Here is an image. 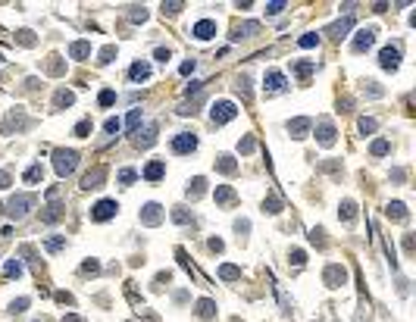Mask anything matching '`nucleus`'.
I'll return each mask as SVG.
<instances>
[{
    "label": "nucleus",
    "instance_id": "obj_8",
    "mask_svg": "<svg viewBox=\"0 0 416 322\" xmlns=\"http://www.w3.org/2000/svg\"><path fill=\"white\" fill-rule=\"evenodd\" d=\"M372 44H375V28H360V31L354 34L351 50H354V53H363V50H369Z\"/></svg>",
    "mask_w": 416,
    "mask_h": 322
},
{
    "label": "nucleus",
    "instance_id": "obj_9",
    "mask_svg": "<svg viewBox=\"0 0 416 322\" xmlns=\"http://www.w3.org/2000/svg\"><path fill=\"white\" fill-rule=\"evenodd\" d=\"M103 182H106V166H94V169L85 172L82 188H85V191H94V188H103Z\"/></svg>",
    "mask_w": 416,
    "mask_h": 322
},
{
    "label": "nucleus",
    "instance_id": "obj_38",
    "mask_svg": "<svg viewBox=\"0 0 416 322\" xmlns=\"http://www.w3.org/2000/svg\"><path fill=\"white\" fill-rule=\"evenodd\" d=\"M254 150H257V141H254V138H250V135H247V138H241V141H238V153H244V156H247V153H254Z\"/></svg>",
    "mask_w": 416,
    "mask_h": 322
},
{
    "label": "nucleus",
    "instance_id": "obj_4",
    "mask_svg": "<svg viewBox=\"0 0 416 322\" xmlns=\"http://www.w3.org/2000/svg\"><path fill=\"white\" fill-rule=\"evenodd\" d=\"M119 213V204L116 200H97V204L91 207V219L94 222H106V219H113Z\"/></svg>",
    "mask_w": 416,
    "mask_h": 322
},
{
    "label": "nucleus",
    "instance_id": "obj_48",
    "mask_svg": "<svg viewBox=\"0 0 416 322\" xmlns=\"http://www.w3.org/2000/svg\"><path fill=\"white\" fill-rule=\"evenodd\" d=\"M119 129H122V122H119V119H106V122H103V132H106V135H116Z\"/></svg>",
    "mask_w": 416,
    "mask_h": 322
},
{
    "label": "nucleus",
    "instance_id": "obj_53",
    "mask_svg": "<svg viewBox=\"0 0 416 322\" xmlns=\"http://www.w3.org/2000/svg\"><path fill=\"white\" fill-rule=\"evenodd\" d=\"M322 235H325L322 228H313V231H310V241H313V244H319V247H325V238H322Z\"/></svg>",
    "mask_w": 416,
    "mask_h": 322
},
{
    "label": "nucleus",
    "instance_id": "obj_27",
    "mask_svg": "<svg viewBox=\"0 0 416 322\" xmlns=\"http://www.w3.org/2000/svg\"><path fill=\"white\" fill-rule=\"evenodd\" d=\"M235 91L241 94V100H244V103H250V78H247V75H238Z\"/></svg>",
    "mask_w": 416,
    "mask_h": 322
},
{
    "label": "nucleus",
    "instance_id": "obj_29",
    "mask_svg": "<svg viewBox=\"0 0 416 322\" xmlns=\"http://www.w3.org/2000/svg\"><path fill=\"white\" fill-rule=\"evenodd\" d=\"M72 103H75V94H72V91H57V94H53V106H57V110L72 106Z\"/></svg>",
    "mask_w": 416,
    "mask_h": 322
},
{
    "label": "nucleus",
    "instance_id": "obj_5",
    "mask_svg": "<svg viewBox=\"0 0 416 322\" xmlns=\"http://www.w3.org/2000/svg\"><path fill=\"white\" fill-rule=\"evenodd\" d=\"M322 281L329 288H341L345 281H348V269L341 266V263H332V266H325V272H322Z\"/></svg>",
    "mask_w": 416,
    "mask_h": 322
},
{
    "label": "nucleus",
    "instance_id": "obj_41",
    "mask_svg": "<svg viewBox=\"0 0 416 322\" xmlns=\"http://www.w3.org/2000/svg\"><path fill=\"white\" fill-rule=\"evenodd\" d=\"M97 103H100V106H113V103H116V91H110V88H106V91H100Z\"/></svg>",
    "mask_w": 416,
    "mask_h": 322
},
{
    "label": "nucleus",
    "instance_id": "obj_34",
    "mask_svg": "<svg viewBox=\"0 0 416 322\" xmlns=\"http://www.w3.org/2000/svg\"><path fill=\"white\" fill-rule=\"evenodd\" d=\"M357 129H360V135H372L375 129H379V122H375V119H372V116H363V119H360V126H357Z\"/></svg>",
    "mask_w": 416,
    "mask_h": 322
},
{
    "label": "nucleus",
    "instance_id": "obj_50",
    "mask_svg": "<svg viewBox=\"0 0 416 322\" xmlns=\"http://www.w3.org/2000/svg\"><path fill=\"white\" fill-rule=\"evenodd\" d=\"M119 182H122V185H132V182H138V172H135V169H122V172H119Z\"/></svg>",
    "mask_w": 416,
    "mask_h": 322
},
{
    "label": "nucleus",
    "instance_id": "obj_54",
    "mask_svg": "<svg viewBox=\"0 0 416 322\" xmlns=\"http://www.w3.org/2000/svg\"><path fill=\"white\" fill-rule=\"evenodd\" d=\"M10 185H13L10 172H7V169H0V191H4V188H10Z\"/></svg>",
    "mask_w": 416,
    "mask_h": 322
},
{
    "label": "nucleus",
    "instance_id": "obj_40",
    "mask_svg": "<svg viewBox=\"0 0 416 322\" xmlns=\"http://www.w3.org/2000/svg\"><path fill=\"white\" fill-rule=\"evenodd\" d=\"M297 44H300V47H316V44H319V34H313V31H310V34H300Z\"/></svg>",
    "mask_w": 416,
    "mask_h": 322
},
{
    "label": "nucleus",
    "instance_id": "obj_30",
    "mask_svg": "<svg viewBox=\"0 0 416 322\" xmlns=\"http://www.w3.org/2000/svg\"><path fill=\"white\" fill-rule=\"evenodd\" d=\"M13 126H16V129H25V126H28V119H25L22 113H19V116H16V113H10V119L4 122V135H7V132H10Z\"/></svg>",
    "mask_w": 416,
    "mask_h": 322
},
{
    "label": "nucleus",
    "instance_id": "obj_17",
    "mask_svg": "<svg viewBox=\"0 0 416 322\" xmlns=\"http://www.w3.org/2000/svg\"><path fill=\"white\" fill-rule=\"evenodd\" d=\"M129 78H132V82H147V78H150V63H147V60H138V63H132V69H129Z\"/></svg>",
    "mask_w": 416,
    "mask_h": 322
},
{
    "label": "nucleus",
    "instance_id": "obj_60",
    "mask_svg": "<svg viewBox=\"0 0 416 322\" xmlns=\"http://www.w3.org/2000/svg\"><path fill=\"white\" fill-rule=\"evenodd\" d=\"M194 72V60H188V63H182V75H191Z\"/></svg>",
    "mask_w": 416,
    "mask_h": 322
},
{
    "label": "nucleus",
    "instance_id": "obj_36",
    "mask_svg": "<svg viewBox=\"0 0 416 322\" xmlns=\"http://www.w3.org/2000/svg\"><path fill=\"white\" fill-rule=\"evenodd\" d=\"M172 222H178V225H188V222H191V210H185V207H175V210H172Z\"/></svg>",
    "mask_w": 416,
    "mask_h": 322
},
{
    "label": "nucleus",
    "instance_id": "obj_45",
    "mask_svg": "<svg viewBox=\"0 0 416 322\" xmlns=\"http://www.w3.org/2000/svg\"><path fill=\"white\" fill-rule=\"evenodd\" d=\"M25 310H28V297H19V300L10 303V313H13V316H16V313H25Z\"/></svg>",
    "mask_w": 416,
    "mask_h": 322
},
{
    "label": "nucleus",
    "instance_id": "obj_49",
    "mask_svg": "<svg viewBox=\"0 0 416 322\" xmlns=\"http://www.w3.org/2000/svg\"><path fill=\"white\" fill-rule=\"evenodd\" d=\"M129 19H132V22H144V19H147V10H144V7H132Z\"/></svg>",
    "mask_w": 416,
    "mask_h": 322
},
{
    "label": "nucleus",
    "instance_id": "obj_59",
    "mask_svg": "<svg viewBox=\"0 0 416 322\" xmlns=\"http://www.w3.org/2000/svg\"><path fill=\"white\" fill-rule=\"evenodd\" d=\"M57 300H60V303H69V307L75 303V300H72V294H66V291H57Z\"/></svg>",
    "mask_w": 416,
    "mask_h": 322
},
{
    "label": "nucleus",
    "instance_id": "obj_63",
    "mask_svg": "<svg viewBox=\"0 0 416 322\" xmlns=\"http://www.w3.org/2000/svg\"><path fill=\"white\" fill-rule=\"evenodd\" d=\"M63 322H85V319H82V316H75V313H66V316H63Z\"/></svg>",
    "mask_w": 416,
    "mask_h": 322
},
{
    "label": "nucleus",
    "instance_id": "obj_22",
    "mask_svg": "<svg viewBox=\"0 0 416 322\" xmlns=\"http://www.w3.org/2000/svg\"><path fill=\"white\" fill-rule=\"evenodd\" d=\"M69 57H72V60L91 57V41H75V44H69Z\"/></svg>",
    "mask_w": 416,
    "mask_h": 322
},
{
    "label": "nucleus",
    "instance_id": "obj_11",
    "mask_svg": "<svg viewBox=\"0 0 416 322\" xmlns=\"http://www.w3.org/2000/svg\"><path fill=\"white\" fill-rule=\"evenodd\" d=\"M379 66H382L385 72H394V69L401 66V50H397V47H385V50L379 53Z\"/></svg>",
    "mask_w": 416,
    "mask_h": 322
},
{
    "label": "nucleus",
    "instance_id": "obj_37",
    "mask_svg": "<svg viewBox=\"0 0 416 322\" xmlns=\"http://www.w3.org/2000/svg\"><path fill=\"white\" fill-rule=\"evenodd\" d=\"M263 210H266V213H273V216H276V213L282 210V200H279L276 194H269L266 200H263Z\"/></svg>",
    "mask_w": 416,
    "mask_h": 322
},
{
    "label": "nucleus",
    "instance_id": "obj_35",
    "mask_svg": "<svg viewBox=\"0 0 416 322\" xmlns=\"http://www.w3.org/2000/svg\"><path fill=\"white\" fill-rule=\"evenodd\" d=\"M219 278H225V281H235V278H241V269H238V266H229V263H225V266L219 269Z\"/></svg>",
    "mask_w": 416,
    "mask_h": 322
},
{
    "label": "nucleus",
    "instance_id": "obj_47",
    "mask_svg": "<svg viewBox=\"0 0 416 322\" xmlns=\"http://www.w3.org/2000/svg\"><path fill=\"white\" fill-rule=\"evenodd\" d=\"M288 260H291V266H304V263H307V254H304V251H291Z\"/></svg>",
    "mask_w": 416,
    "mask_h": 322
},
{
    "label": "nucleus",
    "instance_id": "obj_20",
    "mask_svg": "<svg viewBox=\"0 0 416 322\" xmlns=\"http://www.w3.org/2000/svg\"><path fill=\"white\" fill-rule=\"evenodd\" d=\"M63 216H66V207H63V204H57V200H53V204H50V207H47V210L41 213V219H44L47 225H53V222H60Z\"/></svg>",
    "mask_w": 416,
    "mask_h": 322
},
{
    "label": "nucleus",
    "instance_id": "obj_58",
    "mask_svg": "<svg viewBox=\"0 0 416 322\" xmlns=\"http://www.w3.org/2000/svg\"><path fill=\"white\" fill-rule=\"evenodd\" d=\"M97 269H100V263H97V260H88V263L82 266V272H97Z\"/></svg>",
    "mask_w": 416,
    "mask_h": 322
},
{
    "label": "nucleus",
    "instance_id": "obj_55",
    "mask_svg": "<svg viewBox=\"0 0 416 322\" xmlns=\"http://www.w3.org/2000/svg\"><path fill=\"white\" fill-rule=\"evenodd\" d=\"M235 231H238V235H247V231H250V222H247V219H238V222H235Z\"/></svg>",
    "mask_w": 416,
    "mask_h": 322
},
{
    "label": "nucleus",
    "instance_id": "obj_25",
    "mask_svg": "<svg viewBox=\"0 0 416 322\" xmlns=\"http://www.w3.org/2000/svg\"><path fill=\"white\" fill-rule=\"evenodd\" d=\"M197 316H201V319H213V316H216V303H213L210 297H201V300H197Z\"/></svg>",
    "mask_w": 416,
    "mask_h": 322
},
{
    "label": "nucleus",
    "instance_id": "obj_13",
    "mask_svg": "<svg viewBox=\"0 0 416 322\" xmlns=\"http://www.w3.org/2000/svg\"><path fill=\"white\" fill-rule=\"evenodd\" d=\"M310 126H313L310 116H297V119H291V122H288V132H291V138H307Z\"/></svg>",
    "mask_w": 416,
    "mask_h": 322
},
{
    "label": "nucleus",
    "instance_id": "obj_2",
    "mask_svg": "<svg viewBox=\"0 0 416 322\" xmlns=\"http://www.w3.org/2000/svg\"><path fill=\"white\" fill-rule=\"evenodd\" d=\"M34 204H38V197H34V194H16L10 204H7V213H10L13 219H25V216H28V210H31Z\"/></svg>",
    "mask_w": 416,
    "mask_h": 322
},
{
    "label": "nucleus",
    "instance_id": "obj_42",
    "mask_svg": "<svg viewBox=\"0 0 416 322\" xmlns=\"http://www.w3.org/2000/svg\"><path fill=\"white\" fill-rule=\"evenodd\" d=\"M257 28H260L257 22H244V25H238V34H235V38H250Z\"/></svg>",
    "mask_w": 416,
    "mask_h": 322
},
{
    "label": "nucleus",
    "instance_id": "obj_31",
    "mask_svg": "<svg viewBox=\"0 0 416 322\" xmlns=\"http://www.w3.org/2000/svg\"><path fill=\"white\" fill-rule=\"evenodd\" d=\"M154 141H157V126H147V129H144V138H135L138 147H150Z\"/></svg>",
    "mask_w": 416,
    "mask_h": 322
},
{
    "label": "nucleus",
    "instance_id": "obj_51",
    "mask_svg": "<svg viewBox=\"0 0 416 322\" xmlns=\"http://www.w3.org/2000/svg\"><path fill=\"white\" fill-rule=\"evenodd\" d=\"M182 10H185V4H163V13L166 16H178Z\"/></svg>",
    "mask_w": 416,
    "mask_h": 322
},
{
    "label": "nucleus",
    "instance_id": "obj_14",
    "mask_svg": "<svg viewBox=\"0 0 416 322\" xmlns=\"http://www.w3.org/2000/svg\"><path fill=\"white\" fill-rule=\"evenodd\" d=\"M166 175V163L163 159H150V163L144 166V182H160Z\"/></svg>",
    "mask_w": 416,
    "mask_h": 322
},
{
    "label": "nucleus",
    "instance_id": "obj_19",
    "mask_svg": "<svg viewBox=\"0 0 416 322\" xmlns=\"http://www.w3.org/2000/svg\"><path fill=\"white\" fill-rule=\"evenodd\" d=\"M204 191H207V178H204V175L191 178V182H188V188H185L188 200H197V197H204Z\"/></svg>",
    "mask_w": 416,
    "mask_h": 322
},
{
    "label": "nucleus",
    "instance_id": "obj_26",
    "mask_svg": "<svg viewBox=\"0 0 416 322\" xmlns=\"http://www.w3.org/2000/svg\"><path fill=\"white\" fill-rule=\"evenodd\" d=\"M41 178H44V169L38 166V163H34V166H28V169H25V175H22V182H25V185H38Z\"/></svg>",
    "mask_w": 416,
    "mask_h": 322
},
{
    "label": "nucleus",
    "instance_id": "obj_15",
    "mask_svg": "<svg viewBox=\"0 0 416 322\" xmlns=\"http://www.w3.org/2000/svg\"><path fill=\"white\" fill-rule=\"evenodd\" d=\"M216 172H219V175H235V172H238V163H235V156H229V153L216 156Z\"/></svg>",
    "mask_w": 416,
    "mask_h": 322
},
{
    "label": "nucleus",
    "instance_id": "obj_43",
    "mask_svg": "<svg viewBox=\"0 0 416 322\" xmlns=\"http://www.w3.org/2000/svg\"><path fill=\"white\" fill-rule=\"evenodd\" d=\"M113 57H116V47L106 44V47L100 50V60H97V63H103V66H106V63H113Z\"/></svg>",
    "mask_w": 416,
    "mask_h": 322
},
{
    "label": "nucleus",
    "instance_id": "obj_6",
    "mask_svg": "<svg viewBox=\"0 0 416 322\" xmlns=\"http://www.w3.org/2000/svg\"><path fill=\"white\" fill-rule=\"evenodd\" d=\"M172 153H194L197 150V135H191V132H182V135H175L172 138Z\"/></svg>",
    "mask_w": 416,
    "mask_h": 322
},
{
    "label": "nucleus",
    "instance_id": "obj_57",
    "mask_svg": "<svg viewBox=\"0 0 416 322\" xmlns=\"http://www.w3.org/2000/svg\"><path fill=\"white\" fill-rule=\"evenodd\" d=\"M154 57H157L160 63H166V60H169L172 53H169V47H157V53H154Z\"/></svg>",
    "mask_w": 416,
    "mask_h": 322
},
{
    "label": "nucleus",
    "instance_id": "obj_3",
    "mask_svg": "<svg viewBox=\"0 0 416 322\" xmlns=\"http://www.w3.org/2000/svg\"><path fill=\"white\" fill-rule=\"evenodd\" d=\"M210 116H213V126H225V122H232V119L238 116V106L232 100H216L210 106Z\"/></svg>",
    "mask_w": 416,
    "mask_h": 322
},
{
    "label": "nucleus",
    "instance_id": "obj_32",
    "mask_svg": "<svg viewBox=\"0 0 416 322\" xmlns=\"http://www.w3.org/2000/svg\"><path fill=\"white\" fill-rule=\"evenodd\" d=\"M369 153H372V156H385V153H391V144H388L385 138H379V141L369 144Z\"/></svg>",
    "mask_w": 416,
    "mask_h": 322
},
{
    "label": "nucleus",
    "instance_id": "obj_21",
    "mask_svg": "<svg viewBox=\"0 0 416 322\" xmlns=\"http://www.w3.org/2000/svg\"><path fill=\"white\" fill-rule=\"evenodd\" d=\"M338 219L348 222V225L357 219V204H354V200H341V207H338Z\"/></svg>",
    "mask_w": 416,
    "mask_h": 322
},
{
    "label": "nucleus",
    "instance_id": "obj_52",
    "mask_svg": "<svg viewBox=\"0 0 416 322\" xmlns=\"http://www.w3.org/2000/svg\"><path fill=\"white\" fill-rule=\"evenodd\" d=\"M47 72H50V75H60V72H63V63H60V57H50V63H47Z\"/></svg>",
    "mask_w": 416,
    "mask_h": 322
},
{
    "label": "nucleus",
    "instance_id": "obj_61",
    "mask_svg": "<svg viewBox=\"0 0 416 322\" xmlns=\"http://www.w3.org/2000/svg\"><path fill=\"white\" fill-rule=\"evenodd\" d=\"M19 34H22V38H19L22 44H34V38H31V31H19Z\"/></svg>",
    "mask_w": 416,
    "mask_h": 322
},
{
    "label": "nucleus",
    "instance_id": "obj_28",
    "mask_svg": "<svg viewBox=\"0 0 416 322\" xmlns=\"http://www.w3.org/2000/svg\"><path fill=\"white\" fill-rule=\"evenodd\" d=\"M291 69H294V75H297V78H307V75L316 69V63H313V60H300V63H294Z\"/></svg>",
    "mask_w": 416,
    "mask_h": 322
},
{
    "label": "nucleus",
    "instance_id": "obj_16",
    "mask_svg": "<svg viewBox=\"0 0 416 322\" xmlns=\"http://www.w3.org/2000/svg\"><path fill=\"white\" fill-rule=\"evenodd\" d=\"M213 197H216L219 207H232L238 194H235V188H229V185H216V194H213Z\"/></svg>",
    "mask_w": 416,
    "mask_h": 322
},
{
    "label": "nucleus",
    "instance_id": "obj_56",
    "mask_svg": "<svg viewBox=\"0 0 416 322\" xmlns=\"http://www.w3.org/2000/svg\"><path fill=\"white\" fill-rule=\"evenodd\" d=\"M282 10H285V4H266V13H269V16H279Z\"/></svg>",
    "mask_w": 416,
    "mask_h": 322
},
{
    "label": "nucleus",
    "instance_id": "obj_12",
    "mask_svg": "<svg viewBox=\"0 0 416 322\" xmlns=\"http://www.w3.org/2000/svg\"><path fill=\"white\" fill-rule=\"evenodd\" d=\"M191 34L197 38V41H210V38L216 34V19H201V22H194Z\"/></svg>",
    "mask_w": 416,
    "mask_h": 322
},
{
    "label": "nucleus",
    "instance_id": "obj_7",
    "mask_svg": "<svg viewBox=\"0 0 416 322\" xmlns=\"http://www.w3.org/2000/svg\"><path fill=\"white\" fill-rule=\"evenodd\" d=\"M163 207L160 204H154V200H150V204H144L141 207V225H160L163 222Z\"/></svg>",
    "mask_w": 416,
    "mask_h": 322
},
{
    "label": "nucleus",
    "instance_id": "obj_10",
    "mask_svg": "<svg viewBox=\"0 0 416 322\" xmlns=\"http://www.w3.org/2000/svg\"><path fill=\"white\" fill-rule=\"evenodd\" d=\"M335 126L329 122V119H319V122H316V141L322 144V147H332L335 144Z\"/></svg>",
    "mask_w": 416,
    "mask_h": 322
},
{
    "label": "nucleus",
    "instance_id": "obj_24",
    "mask_svg": "<svg viewBox=\"0 0 416 322\" xmlns=\"http://www.w3.org/2000/svg\"><path fill=\"white\" fill-rule=\"evenodd\" d=\"M385 216H388V219H394V222H404V219H407V207L401 204V200H394V204H388Z\"/></svg>",
    "mask_w": 416,
    "mask_h": 322
},
{
    "label": "nucleus",
    "instance_id": "obj_62",
    "mask_svg": "<svg viewBox=\"0 0 416 322\" xmlns=\"http://www.w3.org/2000/svg\"><path fill=\"white\" fill-rule=\"evenodd\" d=\"M210 251H216V254L222 251V241H219V238H210Z\"/></svg>",
    "mask_w": 416,
    "mask_h": 322
},
{
    "label": "nucleus",
    "instance_id": "obj_23",
    "mask_svg": "<svg viewBox=\"0 0 416 322\" xmlns=\"http://www.w3.org/2000/svg\"><path fill=\"white\" fill-rule=\"evenodd\" d=\"M351 25H354V19H351V16H345V19H341V22H335V25H332V28H329V34H332V38H335V41H341V38H345V34H348V28H351Z\"/></svg>",
    "mask_w": 416,
    "mask_h": 322
},
{
    "label": "nucleus",
    "instance_id": "obj_33",
    "mask_svg": "<svg viewBox=\"0 0 416 322\" xmlns=\"http://www.w3.org/2000/svg\"><path fill=\"white\" fill-rule=\"evenodd\" d=\"M63 247H66V238H63V235H53V238L44 241V251H50V254H57V251H63Z\"/></svg>",
    "mask_w": 416,
    "mask_h": 322
},
{
    "label": "nucleus",
    "instance_id": "obj_1",
    "mask_svg": "<svg viewBox=\"0 0 416 322\" xmlns=\"http://www.w3.org/2000/svg\"><path fill=\"white\" fill-rule=\"evenodd\" d=\"M75 166H79V153L75 150H66V147L53 150V169H57L60 178H69L75 172Z\"/></svg>",
    "mask_w": 416,
    "mask_h": 322
},
{
    "label": "nucleus",
    "instance_id": "obj_46",
    "mask_svg": "<svg viewBox=\"0 0 416 322\" xmlns=\"http://www.w3.org/2000/svg\"><path fill=\"white\" fill-rule=\"evenodd\" d=\"M138 122H141V110H132V113L125 116V126H129L132 132H135V129H138Z\"/></svg>",
    "mask_w": 416,
    "mask_h": 322
},
{
    "label": "nucleus",
    "instance_id": "obj_39",
    "mask_svg": "<svg viewBox=\"0 0 416 322\" xmlns=\"http://www.w3.org/2000/svg\"><path fill=\"white\" fill-rule=\"evenodd\" d=\"M19 275H22V263L13 257V260L7 263V278H19Z\"/></svg>",
    "mask_w": 416,
    "mask_h": 322
},
{
    "label": "nucleus",
    "instance_id": "obj_44",
    "mask_svg": "<svg viewBox=\"0 0 416 322\" xmlns=\"http://www.w3.org/2000/svg\"><path fill=\"white\" fill-rule=\"evenodd\" d=\"M88 132H91V119H82V122L75 126V138H88Z\"/></svg>",
    "mask_w": 416,
    "mask_h": 322
},
{
    "label": "nucleus",
    "instance_id": "obj_18",
    "mask_svg": "<svg viewBox=\"0 0 416 322\" xmlns=\"http://www.w3.org/2000/svg\"><path fill=\"white\" fill-rule=\"evenodd\" d=\"M263 88H266V91H282L285 88V75L279 69H269L266 78H263Z\"/></svg>",
    "mask_w": 416,
    "mask_h": 322
}]
</instances>
